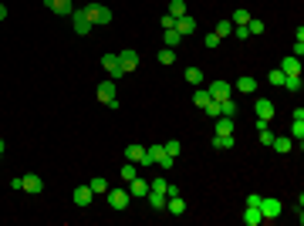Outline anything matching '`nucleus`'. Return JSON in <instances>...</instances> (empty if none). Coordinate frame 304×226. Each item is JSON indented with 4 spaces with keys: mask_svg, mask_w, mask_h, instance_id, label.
Listing matches in <instances>:
<instances>
[{
    "mask_svg": "<svg viewBox=\"0 0 304 226\" xmlns=\"http://www.w3.org/2000/svg\"><path fill=\"white\" fill-rule=\"evenodd\" d=\"M81 11H85V17L91 21V27H108V24H112V11H108L105 4H85Z\"/></svg>",
    "mask_w": 304,
    "mask_h": 226,
    "instance_id": "obj_1",
    "label": "nucleus"
},
{
    "mask_svg": "<svg viewBox=\"0 0 304 226\" xmlns=\"http://www.w3.org/2000/svg\"><path fill=\"white\" fill-rule=\"evenodd\" d=\"M146 166H162V172H166V169L176 166V159L166 156V148H162V145H149L146 148Z\"/></svg>",
    "mask_w": 304,
    "mask_h": 226,
    "instance_id": "obj_2",
    "label": "nucleus"
},
{
    "mask_svg": "<svg viewBox=\"0 0 304 226\" xmlns=\"http://www.w3.org/2000/svg\"><path fill=\"white\" fill-rule=\"evenodd\" d=\"M281 199H274V196H264L260 199V216H264V223H274L277 216H281Z\"/></svg>",
    "mask_w": 304,
    "mask_h": 226,
    "instance_id": "obj_3",
    "label": "nucleus"
},
{
    "mask_svg": "<svg viewBox=\"0 0 304 226\" xmlns=\"http://www.w3.org/2000/svg\"><path fill=\"white\" fill-rule=\"evenodd\" d=\"M98 102L108 108H118V95H115V81H101L98 85Z\"/></svg>",
    "mask_w": 304,
    "mask_h": 226,
    "instance_id": "obj_4",
    "label": "nucleus"
},
{
    "mask_svg": "<svg viewBox=\"0 0 304 226\" xmlns=\"http://www.w3.org/2000/svg\"><path fill=\"white\" fill-rule=\"evenodd\" d=\"M71 27H75V34L78 37L91 34V21L85 17V11H71Z\"/></svg>",
    "mask_w": 304,
    "mask_h": 226,
    "instance_id": "obj_5",
    "label": "nucleus"
},
{
    "mask_svg": "<svg viewBox=\"0 0 304 226\" xmlns=\"http://www.w3.org/2000/svg\"><path fill=\"white\" fill-rule=\"evenodd\" d=\"M105 196H108V206H112V209H125V206H129V199H132V196H129V189H108Z\"/></svg>",
    "mask_w": 304,
    "mask_h": 226,
    "instance_id": "obj_6",
    "label": "nucleus"
},
{
    "mask_svg": "<svg viewBox=\"0 0 304 226\" xmlns=\"http://www.w3.org/2000/svg\"><path fill=\"white\" fill-rule=\"evenodd\" d=\"M210 98H216V102H223V98H230V95H233V85H226V81H213V85H210Z\"/></svg>",
    "mask_w": 304,
    "mask_h": 226,
    "instance_id": "obj_7",
    "label": "nucleus"
},
{
    "mask_svg": "<svg viewBox=\"0 0 304 226\" xmlns=\"http://www.w3.org/2000/svg\"><path fill=\"white\" fill-rule=\"evenodd\" d=\"M101 64H105V71H108V74H112V81H118L125 74L122 64H118V54H105V57H101Z\"/></svg>",
    "mask_w": 304,
    "mask_h": 226,
    "instance_id": "obj_8",
    "label": "nucleus"
},
{
    "mask_svg": "<svg viewBox=\"0 0 304 226\" xmlns=\"http://www.w3.org/2000/svg\"><path fill=\"white\" fill-rule=\"evenodd\" d=\"M125 189H129V196H132V199H146V196H149V182H146V179H139V176H135V179L129 182Z\"/></svg>",
    "mask_w": 304,
    "mask_h": 226,
    "instance_id": "obj_9",
    "label": "nucleus"
},
{
    "mask_svg": "<svg viewBox=\"0 0 304 226\" xmlns=\"http://www.w3.org/2000/svg\"><path fill=\"white\" fill-rule=\"evenodd\" d=\"M257 85H260V81H254L250 74H244V78H236L233 95H254V91H257Z\"/></svg>",
    "mask_w": 304,
    "mask_h": 226,
    "instance_id": "obj_10",
    "label": "nucleus"
},
{
    "mask_svg": "<svg viewBox=\"0 0 304 226\" xmlns=\"http://www.w3.org/2000/svg\"><path fill=\"white\" fill-rule=\"evenodd\" d=\"M44 7L51 14H65V17H71V11H75V4H71V0H44Z\"/></svg>",
    "mask_w": 304,
    "mask_h": 226,
    "instance_id": "obj_11",
    "label": "nucleus"
},
{
    "mask_svg": "<svg viewBox=\"0 0 304 226\" xmlns=\"http://www.w3.org/2000/svg\"><path fill=\"white\" fill-rule=\"evenodd\" d=\"M281 71H284V78H294V74H301V57L287 54V57L281 61Z\"/></svg>",
    "mask_w": 304,
    "mask_h": 226,
    "instance_id": "obj_12",
    "label": "nucleus"
},
{
    "mask_svg": "<svg viewBox=\"0 0 304 226\" xmlns=\"http://www.w3.org/2000/svg\"><path fill=\"white\" fill-rule=\"evenodd\" d=\"M21 189H27L31 196H37V192H44V179H41V176H34V172H27V176H24V186H21Z\"/></svg>",
    "mask_w": 304,
    "mask_h": 226,
    "instance_id": "obj_13",
    "label": "nucleus"
},
{
    "mask_svg": "<svg viewBox=\"0 0 304 226\" xmlns=\"http://www.w3.org/2000/svg\"><path fill=\"white\" fill-rule=\"evenodd\" d=\"M220 115H226V118H236V115H240V102H236V95H230V98L220 102Z\"/></svg>",
    "mask_w": 304,
    "mask_h": 226,
    "instance_id": "obj_14",
    "label": "nucleus"
},
{
    "mask_svg": "<svg viewBox=\"0 0 304 226\" xmlns=\"http://www.w3.org/2000/svg\"><path fill=\"white\" fill-rule=\"evenodd\" d=\"M118 64H122V71L129 74V71L139 68V54H135V51H122V54H118Z\"/></svg>",
    "mask_w": 304,
    "mask_h": 226,
    "instance_id": "obj_15",
    "label": "nucleus"
},
{
    "mask_svg": "<svg viewBox=\"0 0 304 226\" xmlns=\"http://www.w3.org/2000/svg\"><path fill=\"white\" fill-rule=\"evenodd\" d=\"M254 108H257V118H264V122H270V118H274V102H270V98H257V105H254Z\"/></svg>",
    "mask_w": 304,
    "mask_h": 226,
    "instance_id": "obj_16",
    "label": "nucleus"
},
{
    "mask_svg": "<svg viewBox=\"0 0 304 226\" xmlns=\"http://www.w3.org/2000/svg\"><path fill=\"white\" fill-rule=\"evenodd\" d=\"M176 31H179L183 37H190L193 31H196V21H193L190 14H183V17H176Z\"/></svg>",
    "mask_w": 304,
    "mask_h": 226,
    "instance_id": "obj_17",
    "label": "nucleus"
},
{
    "mask_svg": "<svg viewBox=\"0 0 304 226\" xmlns=\"http://www.w3.org/2000/svg\"><path fill=\"white\" fill-rule=\"evenodd\" d=\"M91 196H95V192H91V186H78V189L71 192L75 206H88V203H91Z\"/></svg>",
    "mask_w": 304,
    "mask_h": 226,
    "instance_id": "obj_18",
    "label": "nucleus"
},
{
    "mask_svg": "<svg viewBox=\"0 0 304 226\" xmlns=\"http://www.w3.org/2000/svg\"><path fill=\"white\" fill-rule=\"evenodd\" d=\"M244 223H247V226H260V223H264L260 206H247V209H244Z\"/></svg>",
    "mask_w": 304,
    "mask_h": 226,
    "instance_id": "obj_19",
    "label": "nucleus"
},
{
    "mask_svg": "<svg viewBox=\"0 0 304 226\" xmlns=\"http://www.w3.org/2000/svg\"><path fill=\"white\" fill-rule=\"evenodd\" d=\"M149 206H152V209H166V192L162 189H149Z\"/></svg>",
    "mask_w": 304,
    "mask_h": 226,
    "instance_id": "obj_20",
    "label": "nucleus"
},
{
    "mask_svg": "<svg viewBox=\"0 0 304 226\" xmlns=\"http://www.w3.org/2000/svg\"><path fill=\"white\" fill-rule=\"evenodd\" d=\"M125 159H129V162H142V166H146V148H142V145H129V148H125Z\"/></svg>",
    "mask_w": 304,
    "mask_h": 226,
    "instance_id": "obj_21",
    "label": "nucleus"
},
{
    "mask_svg": "<svg viewBox=\"0 0 304 226\" xmlns=\"http://www.w3.org/2000/svg\"><path fill=\"white\" fill-rule=\"evenodd\" d=\"M166 209L169 213H186V203H183V196H166Z\"/></svg>",
    "mask_w": 304,
    "mask_h": 226,
    "instance_id": "obj_22",
    "label": "nucleus"
},
{
    "mask_svg": "<svg viewBox=\"0 0 304 226\" xmlns=\"http://www.w3.org/2000/svg\"><path fill=\"white\" fill-rule=\"evenodd\" d=\"M216 135H233V118L220 115V118H216Z\"/></svg>",
    "mask_w": 304,
    "mask_h": 226,
    "instance_id": "obj_23",
    "label": "nucleus"
},
{
    "mask_svg": "<svg viewBox=\"0 0 304 226\" xmlns=\"http://www.w3.org/2000/svg\"><path fill=\"white\" fill-rule=\"evenodd\" d=\"M183 78L190 81V88H200V85H203V71L200 68H186V74H183Z\"/></svg>",
    "mask_w": 304,
    "mask_h": 226,
    "instance_id": "obj_24",
    "label": "nucleus"
},
{
    "mask_svg": "<svg viewBox=\"0 0 304 226\" xmlns=\"http://www.w3.org/2000/svg\"><path fill=\"white\" fill-rule=\"evenodd\" d=\"M291 145H294V138H277V135H274V142H270V148H274V152H281V156H284V152H291Z\"/></svg>",
    "mask_w": 304,
    "mask_h": 226,
    "instance_id": "obj_25",
    "label": "nucleus"
},
{
    "mask_svg": "<svg viewBox=\"0 0 304 226\" xmlns=\"http://www.w3.org/2000/svg\"><path fill=\"white\" fill-rule=\"evenodd\" d=\"M162 41H166V47H176L183 41V34L176 31V27H169V31H162Z\"/></svg>",
    "mask_w": 304,
    "mask_h": 226,
    "instance_id": "obj_26",
    "label": "nucleus"
},
{
    "mask_svg": "<svg viewBox=\"0 0 304 226\" xmlns=\"http://www.w3.org/2000/svg\"><path fill=\"white\" fill-rule=\"evenodd\" d=\"M213 148H220V152L233 148V135H213Z\"/></svg>",
    "mask_w": 304,
    "mask_h": 226,
    "instance_id": "obj_27",
    "label": "nucleus"
},
{
    "mask_svg": "<svg viewBox=\"0 0 304 226\" xmlns=\"http://www.w3.org/2000/svg\"><path fill=\"white\" fill-rule=\"evenodd\" d=\"M230 24H233V27H247V24H250V14L244 11V7H240V11H236L233 17H230Z\"/></svg>",
    "mask_w": 304,
    "mask_h": 226,
    "instance_id": "obj_28",
    "label": "nucleus"
},
{
    "mask_svg": "<svg viewBox=\"0 0 304 226\" xmlns=\"http://www.w3.org/2000/svg\"><path fill=\"white\" fill-rule=\"evenodd\" d=\"M166 14H172V17H183L186 14V0H169V11Z\"/></svg>",
    "mask_w": 304,
    "mask_h": 226,
    "instance_id": "obj_29",
    "label": "nucleus"
},
{
    "mask_svg": "<svg viewBox=\"0 0 304 226\" xmlns=\"http://www.w3.org/2000/svg\"><path fill=\"white\" fill-rule=\"evenodd\" d=\"M156 57H159V64H172L176 61V47H162Z\"/></svg>",
    "mask_w": 304,
    "mask_h": 226,
    "instance_id": "obj_30",
    "label": "nucleus"
},
{
    "mask_svg": "<svg viewBox=\"0 0 304 226\" xmlns=\"http://www.w3.org/2000/svg\"><path fill=\"white\" fill-rule=\"evenodd\" d=\"M88 186H91V192H108V189H112V186H108V179H101V176H95Z\"/></svg>",
    "mask_w": 304,
    "mask_h": 226,
    "instance_id": "obj_31",
    "label": "nucleus"
},
{
    "mask_svg": "<svg viewBox=\"0 0 304 226\" xmlns=\"http://www.w3.org/2000/svg\"><path fill=\"white\" fill-rule=\"evenodd\" d=\"M291 138L297 142V145L304 142V122H297V118H294V125H291Z\"/></svg>",
    "mask_w": 304,
    "mask_h": 226,
    "instance_id": "obj_32",
    "label": "nucleus"
},
{
    "mask_svg": "<svg viewBox=\"0 0 304 226\" xmlns=\"http://www.w3.org/2000/svg\"><path fill=\"white\" fill-rule=\"evenodd\" d=\"M206 102H210V91H206V88H196V95H193V105H196V108H203Z\"/></svg>",
    "mask_w": 304,
    "mask_h": 226,
    "instance_id": "obj_33",
    "label": "nucleus"
},
{
    "mask_svg": "<svg viewBox=\"0 0 304 226\" xmlns=\"http://www.w3.org/2000/svg\"><path fill=\"white\" fill-rule=\"evenodd\" d=\"M213 34H216V37H226V34H233V24H230V21H220V24H216V31H213Z\"/></svg>",
    "mask_w": 304,
    "mask_h": 226,
    "instance_id": "obj_34",
    "label": "nucleus"
},
{
    "mask_svg": "<svg viewBox=\"0 0 304 226\" xmlns=\"http://www.w3.org/2000/svg\"><path fill=\"white\" fill-rule=\"evenodd\" d=\"M284 88L297 95V91H301V74H294V78H284Z\"/></svg>",
    "mask_w": 304,
    "mask_h": 226,
    "instance_id": "obj_35",
    "label": "nucleus"
},
{
    "mask_svg": "<svg viewBox=\"0 0 304 226\" xmlns=\"http://www.w3.org/2000/svg\"><path fill=\"white\" fill-rule=\"evenodd\" d=\"M162 148H166V156H172V159H176V156H179V152H183V145H179V142H176V138H169V142H166V145H162Z\"/></svg>",
    "mask_w": 304,
    "mask_h": 226,
    "instance_id": "obj_36",
    "label": "nucleus"
},
{
    "mask_svg": "<svg viewBox=\"0 0 304 226\" xmlns=\"http://www.w3.org/2000/svg\"><path fill=\"white\" fill-rule=\"evenodd\" d=\"M247 31H250V34H264V31H267V27H264V21H254V17H250Z\"/></svg>",
    "mask_w": 304,
    "mask_h": 226,
    "instance_id": "obj_37",
    "label": "nucleus"
},
{
    "mask_svg": "<svg viewBox=\"0 0 304 226\" xmlns=\"http://www.w3.org/2000/svg\"><path fill=\"white\" fill-rule=\"evenodd\" d=\"M267 81H270V85H284V71H281V68H274Z\"/></svg>",
    "mask_w": 304,
    "mask_h": 226,
    "instance_id": "obj_38",
    "label": "nucleus"
},
{
    "mask_svg": "<svg viewBox=\"0 0 304 226\" xmlns=\"http://www.w3.org/2000/svg\"><path fill=\"white\" fill-rule=\"evenodd\" d=\"M122 179H125V182L135 179V166H132V162H129V166H122Z\"/></svg>",
    "mask_w": 304,
    "mask_h": 226,
    "instance_id": "obj_39",
    "label": "nucleus"
},
{
    "mask_svg": "<svg viewBox=\"0 0 304 226\" xmlns=\"http://www.w3.org/2000/svg\"><path fill=\"white\" fill-rule=\"evenodd\" d=\"M220 41H223V37H216V34H206V41H203V44H206L210 51H213V47H220Z\"/></svg>",
    "mask_w": 304,
    "mask_h": 226,
    "instance_id": "obj_40",
    "label": "nucleus"
},
{
    "mask_svg": "<svg viewBox=\"0 0 304 226\" xmlns=\"http://www.w3.org/2000/svg\"><path fill=\"white\" fill-rule=\"evenodd\" d=\"M169 27H176V17L172 14H162V31H169Z\"/></svg>",
    "mask_w": 304,
    "mask_h": 226,
    "instance_id": "obj_41",
    "label": "nucleus"
},
{
    "mask_svg": "<svg viewBox=\"0 0 304 226\" xmlns=\"http://www.w3.org/2000/svg\"><path fill=\"white\" fill-rule=\"evenodd\" d=\"M270 142H274V135H270V128H264L260 132V145H270Z\"/></svg>",
    "mask_w": 304,
    "mask_h": 226,
    "instance_id": "obj_42",
    "label": "nucleus"
},
{
    "mask_svg": "<svg viewBox=\"0 0 304 226\" xmlns=\"http://www.w3.org/2000/svg\"><path fill=\"white\" fill-rule=\"evenodd\" d=\"M233 34L240 37V41H247V37H250V31H247V27H233Z\"/></svg>",
    "mask_w": 304,
    "mask_h": 226,
    "instance_id": "obj_43",
    "label": "nucleus"
},
{
    "mask_svg": "<svg viewBox=\"0 0 304 226\" xmlns=\"http://www.w3.org/2000/svg\"><path fill=\"white\" fill-rule=\"evenodd\" d=\"M166 186H169L166 179H156V182H149V189H162V192H166Z\"/></svg>",
    "mask_w": 304,
    "mask_h": 226,
    "instance_id": "obj_44",
    "label": "nucleus"
},
{
    "mask_svg": "<svg viewBox=\"0 0 304 226\" xmlns=\"http://www.w3.org/2000/svg\"><path fill=\"white\" fill-rule=\"evenodd\" d=\"M260 199H264V196H257V192H250V196H247V206H260Z\"/></svg>",
    "mask_w": 304,
    "mask_h": 226,
    "instance_id": "obj_45",
    "label": "nucleus"
},
{
    "mask_svg": "<svg viewBox=\"0 0 304 226\" xmlns=\"http://www.w3.org/2000/svg\"><path fill=\"white\" fill-rule=\"evenodd\" d=\"M4 17H7V7H4V4H0V21H4Z\"/></svg>",
    "mask_w": 304,
    "mask_h": 226,
    "instance_id": "obj_46",
    "label": "nucleus"
},
{
    "mask_svg": "<svg viewBox=\"0 0 304 226\" xmlns=\"http://www.w3.org/2000/svg\"><path fill=\"white\" fill-rule=\"evenodd\" d=\"M0 156H4V138H0Z\"/></svg>",
    "mask_w": 304,
    "mask_h": 226,
    "instance_id": "obj_47",
    "label": "nucleus"
}]
</instances>
